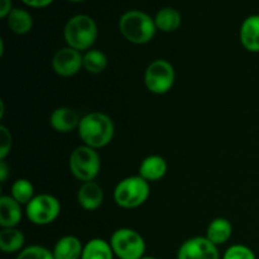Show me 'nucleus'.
I'll return each instance as SVG.
<instances>
[{
    "label": "nucleus",
    "mask_w": 259,
    "mask_h": 259,
    "mask_svg": "<svg viewBox=\"0 0 259 259\" xmlns=\"http://www.w3.org/2000/svg\"><path fill=\"white\" fill-rule=\"evenodd\" d=\"M77 132L85 146L99 149L113 141L115 126L110 116L100 111H93L81 118Z\"/></svg>",
    "instance_id": "nucleus-1"
},
{
    "label": "nucleus",
    "mask_w": 259,
    "mask_h": 259,
    "mask_svg": "<svg viewBox=\"0 0 259 259\" xmlns=\"http://www.w3.org/2000/svg\"><path fill=\"white\" fill-rule=\"evenodd\" d=\"M119 30L128 42L146 45L156 35L157 27L154 18L142 10H128L119 19Z\"/></svg>",
    "instance_id": "nucleus-2"
},
{
    "label": "nucleus",
    "mask_w": 259,
    "mask_h": 259,
    "mask_svg": "<svg viewBox=\"0 0 259 259\" xmlns=\"http://www.w3.org/2000/svg\"><path fill=\"white\" fill-rule=\"evenodd\" d=\"M63 37L68 47L80 52L89 51L98 38V25L90 15H73L66 23Z\"/></svg>",
    "instance_id": "nucleus-3"
},
{
    "label": "nucleus",
    "mask_w": 259,
    "mask_h": 259,
    "mask_svg": "<svg viewBox=\"0 0 259 259\" xmlns=\"http://www.w3.org/2000/svg\"><path fill=\"white\" fill-rule=\"evenodd\" d=\"M149 194V182L138 175L123 179L116 185L114 200L123 209H136L148 200Z\"/></svg>",
    "instance_id": "nucleus-4"
},
{
    "label": "nucleus",
    "mask_w": 259,
    "mask_h": 259,
    "mask_svg": "<svg viewBox=\"0 0 259 259\" xmlns=\"http://www.w3.org/2000/svg\"><path fill=\"white\" fill-rule=\"evenodd\" d=\"M68 166L75 179L82 182H90L94 181L100 172L101 159L96 149L83 144L73 149Z\"/></svg>",
    "instance_id": "nucleus-5"
},
{
    "label": "nucleus",
    "mask_w": 259,
    "mask_h": 259,
    "mask_svg": "<svg viewBox=\"0 0 259 259\" xmlns=\"http://www.w3.org/2000/svg\"><path fill=\"white\" fill-rule=\"evenodd\" d=\"M110 245L119 259H142L146 253L144 238L131 228L115 230L110 238Z\"/></svg>",
    "instance_id": "nucleus-6"
},
{
    "label": "nucleus",
    "mask_w": 259,
    "mask_h": 259,
    "mask_svg": "<svg viewBox=\"0 0 259 259\" xmlns=\"http://www.w3.org/2000/svg\"><path fill=\"white\" fill-rule=\"evenodd\" d=\"M61 212V204L57 197L50 194H40L33 197L25 206V215L32 224H52Z\"/></svg>",
    "instance_id": "nucleus-7"
},
{
    "label": "nucleus",
    "mask_w": 259,
    "mask_h": 259,
    "mask_svg": "<svg viewBox=\"0 0 259 259\" xmlns=\"http://www.w3.org/2000/svg\"><path fill=\"white\" fill-rule=\"evenodd\" d=\"M176 78L175 68L168 61L154 60L148 65L144 72V83L151 93L162 95L172 89Z\"/></svg>",
    "instance_id": "nucleus-8"
},
{
    "label": "nucleus",
    "mask_w": 259,
    "mask_h": 259,
    "mask_svg": "<svg viewBox=\"0 0 259 259\" xmlns=\"http://www.w3.org/2000/svg\"><path fill=\"white\" fill-rule=\"evenodd\" d=\"M177 259H220V253L206 237H194L180 247Z\"/></svg>",
    "instance_id": "nucleus-9"
},
{
    "label": "nucleus",
    "mask_w": 259,
    "mask_h": 259,
    "mask_svg": "<svg viewBox=\"0 0 259 259\" xmlns=\"http://www.w3.org/2000/svg\"><path fill=\"white\" fill-rule=\"evenodd\" d=\"M83 55L71 47H63L55 53L52 58V68L58 76L71 77L82 68Z\"/></svg>",
    "instance_id": "nucleus-10"
},
{
    "label": "nucleus",
    "mask_w": 259,
    "mask_h": 259,
    "mask_svg": "<svg viewBox=\"0 0 259 259\" xmlns=\"http://www.w3.org/2000/svg\"><path fill=\"white\" fill-rule=\"evenodd\" d=\"M80 115L77 111L67 106H61L55 109L50 116V124L58 133H70L78 129L80 125Z\"/></svg>",
    "instance_id": "nucleus-11"
},
{
    "label": "nucleus",
    "mask_w": 259,
    "mask_h": 259,
    "mask_svg": "<svg viewBox=\"0 0 259 259\" xmlns=\"http://www.w3.org/2000/svg\"><path fill=\"white\" fill-rule=\"evenodd\" d=\"M104 201V191L95 181L82 182L77 191V202L82 209L94 211L99 209Z\"/></svg>",
    "instance_id": "nucleus-12"
},
{
    "label": "nucleus",
    "mask_w": 259,
    "mask_h": 259,
    "mask_svg": "<svg viewBox=\"0 0 259 259\" xmlns=\"http://www.w3.org/2000/svg\"><path fill=\"white\" fill-rule=\"evenodd\" d=\"M239 39L243 47L253 53L259 52V14L245 18L240 25Z\"/></svg>",
    "instance_id": "nucleus-13"
},
{
    "label": "nucleus",
    "mask_w": 259,
    "mask_h": 259,
    "mask_svg": "<svg viewBox=\"0 0 259 259\" xmlns=\"http://www.w3.org/2000/svg\"><path fill=\"white\" fill-rule=\"evenodd\" d=\"M23 217L22 205L12 196H0V225L3 228H17Z\"/></svg>",
    "instance_id": "nucleus-14"
},
{
    "label": "nucleus",
    "mask_w": 259,
    "mask_h": 259,
    "mask_svg": "<svg viewBox=\"0 0 259 259\" xmlns=\"http://www.w3.org/2000/svg\"><path fill=\"white\" fill-rule=\"evenodd\" d=\"M83 244L75 235H65L60 238L53 247L55 259H81Z\"/></svg>",
    "instance_id": "nucleus-15"
},
{
    "label": "nucleus",
    "mask_w": 259,
    "mask_h": 259,
    "mask_svg": "<svg viewBox=\"0 0 259 259\" xmlns=\"http://www.w3.org/2000/svg\"><path fill=\"white\" fill-rule=\"evenodd\" d=\"M167 162L163 157L157 156H148L142 161L141 166H139V176L143 177L146 181L153 182L158 181V180L163 179L167 174Z\"/></svg>",
    "instance_id": "nucleus-16"
},
{
    "label": "nucleus",
    "mask_w": 259,
    "mask_h": 259,
    "mask_svg": "<svg viewBox=\"0 0 259 259\" xmlns=\"http://www.w3.org/2000/svg\"><path fill=\"white\" fill-rule=\"evenodd\" d=\"M25 237L22 230L17 228H3L0 232V249L2 252L12 254L24 249Z\"/></svg>",
    "instance_id": "nucleus-17"
},
{
    "label": "nucleus",
    "mask_w": 259,
    "mask_h": 259,
    "mask_svg": "<svg viewBox=\"0 0 259 259\" xmlns=\"http://www.w3.org/2000/svg\"><path fill=\"white\" fill-rule=\"evenodd\" d=\"M157 30H162L164 33L175 32L180 28L182 23L181 13L172 7H166L159 9L154 15Z\"/></svg>",
    "instance_id": "nucleus-18"
},
{
    "label": "nucleus",
    "mask_w": 259,
    "mask_h": 259,
    "mask_svg": "<svg viewBox=\"0 0 259 259\" xmlns=\"http://www.w3.org/2000/svg\"><path fill=\"white\" fill-rule=\"evenodd\" d=\"M5 19H7L9 29L15 34H27L33 27L32 15L28 10L22 9V8H13V10Z\"/></svg>",
    "instance_id": "nucleus-19"
},
{
    "label": "nucleus",
    "mask_w": 259,
    "mask_h": 259,
    "mask_svg": "<svg viewBox=\"0 0 259 259\" xmlns=\"http://www.w3.org/2000/svg\"><path fill=\"white\" fill-rule=\"evenodd\" d=\"M233 235V225L225 218H217L209 224L206 230V238L215 245L227 243Z\"/></svg>",
    "instance_id": "nucleus-20"
},
{
    "label": "nucleus",
    "mask_w": 259,
    "mask_h": 259,
    "mask_svg": "<svg viewBox=\"0 0 259 259\" xmlns=\"http://www.w3.org/2000/svg\"><path fill=\"white\" fill-rule=\"evenodd\" d=\"M114 252L110 242L94 238L83 245V252L81 259H114Z\"/></svg>",
    "instance_id": "nucleus-21"
},
{
    "label": "nucleus",
    "mask_w": 259,
    "mask_h": 259,
    "mask_svg": "<svg viewBox=\"0 0 259 259\" xmlns=\"http://www.w3.org/2000/svg\"><path fill=\"white\" fill-rule=\"evenodd\" d=\"M108 66V57L104 52L99 50H89L83 55L82 68L88 72L98 75L101 73Z\"/></svg>",
    "instance_id": "nucleus-22"
},
{
    "label": "nucleus",
    "mask_w": 259,
    "mask_h": 259,
    "mask_svg": "<svg viewBox=\"0 0 259 259\" xmlns=\"http://www.w3.org/2000/svg\"><path fill=\"white\" fill-rule=\"evenodd\" d=\"M10 196L19 202L20 205H25L27 206L29 204L30 200L34 197V187H33L32 182L28 181L25 179H19L12 185V191H10Z\"/></svg>",
    "instance_id": "nucleus-23"
},
{
    "label": "nucleus",
    "mask_w": 259,
    "mask_h": 259,
    "mask_svg": "<svg viewBox=\"0 0 259 259\" xmlns=\"http://www.w3.org/2000/svg\"><path fill=\"white\" fill-rule=\"evenodd\" d=\"M15 259H55L52 250L42 245H29L18 253Z\"/></svg>",
    "instance_id": "nucleus-24"
},
{
    "label": "nucleus",
    "mask_w": 259,
    "mask_h": 259,
    "mask_svg": "<svg viewBox=\"0 0 259 259\" xmlns=\"http://www.w3.org/2000/svg\"><path fill=\"white\" fill-rule=\"evenodd\" d=\"M223 259H257V257L247 245L234 244L225 250Z\"/></svg>",
    "instance_id": "nucleus-25"
},
{
    "label": "nucleus",
    "mask_w": 259,
    "mask_h": 259,
    "mask_svg": "<svg viewBox=\"0 0 259 259\" xmlns=\"http://www.w3.org/2000/svg\"><path fill=\"white\" fill-rule=\"evenodd\" d=\"M12 148V134L7 126L0 125V161H5Z\"/></svg>",
    "instance_id": "nucleus-26"
},
{
    "label": "nucleus",
    "mask_w": 259,
    "mask_h": 259,
    "mask_svg": "<svg viewBox=\"0 0 259 259\" xmlns=\"http://www.w3.org/2000/svg\"><path fill=\"white\" fill-rule=\"evenodd\" d=\"M22 2L27 7L39 9V8H46L48 5H51L53 3V0H22Z\"/></svg>",
    "instance_id": "nucleus-27"
},
{
    "label": "nucleus",
    "mask_w": 259,
    "mask_h": 259,
    "mask_svg": "<svg viewBox=\"0 0 259 259\" xmlns=\"http://www.w3.org/2000/svg\"><path fill=\"white\" fill-rule=\"evenodd\" d=\"M12 10V0H0V18L5 19Z\"/></svg>",
    "instance_id": "nucleus-28"
},
{
    "label": "nucleus",
    "mask_w": 259,
    "mask_h": 259,
    "mask_svg": "<svg viewBox=\"0 0 259 259\" xmlns=\"http://www.w3.org/2000/svg\"><path fill=\"white\" fill-rule=\"evenodd\" d=\"M8 176H9V167L5 163V161H0V181H7Z\"/></svg>",
    "instance_id": "nucleus-29"
},
{
    "label": "nucleus",
    "mask_w": 259,
    "mask_h": 259,
    "mask_svg": "<svg viewBox=\"0 0 259 259\" xmlns=\"http://www.w3.org/2000/svg\"><path fill=\"white\" fill-rule=\"evenodd\" d=\"M142 259H158V258H156V257H151V255H144L143 258Z\"/></svg>",
    "instance_id": "nucleus-30"
},
{
    "label": "nucleus",
    "mask_w": 259,
    "mask_h": 259,
    "mask_svg": "<svg viewBox=\"0 0 259 259\" xmlns=\"http://www.w3.org/2000/svg\"><path fill=\"white\" fill-rule=\"evenodd\" d=\"M68 2H72V3H82L85 0H68Z\"/></svg>",
    "instance_id": "nucleus-31"
}]
</instances>
